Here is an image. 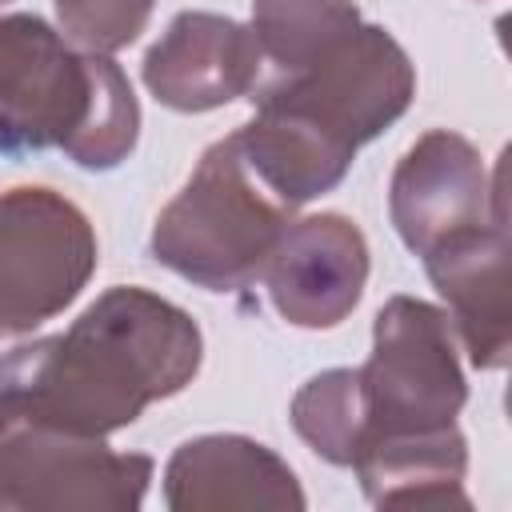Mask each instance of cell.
Listing matches in <instances>:
<instances>
[{
  "instance_id": "6da1fadb",
  "label": "cell",
  "mask_w": 512,
  "mask_h": 512,
  "mask_svg": "<svg viewBox=\"0 0 512 512\" xmlns=\"http://www.w3.org/2000/svg\"><path fill=\"white\" fill-rule=\"evenodd\" d=\"M204 360L196 320L148 288H108L64 332L16 348L0 364V392L36 416L112 436L148 404L192 384Z\"/></svg>"
},
{
  "instance_id": "30bf717a",
  "label": "cell",
  "mask_w": 512,
  "mask_h": 512,
  "mask_svg": "<svg viewBox=\"0 0 512 512\" xmlns=\"http://www.w3.org/2000/svg\"><path fill=\"white\" fill-rule=\"evenodd\" d=\"M260 56L252 28L232 16L180 12L144 56V84L172 112H212L256 84Z\"/></svg>"
},
{
  "instance_id": "7c38bea8",
  "label": "cell",
  "mask_w": 512,
  "mask_h": 512,
  "mask_svg": "<svg viewBox=\"0 0 512 512\" xmlns=\"http://www.w3.org/2000/svg\"><path fill=\"white\" fill-rule=\"evenodd\" d=\"M172 512H300L304 492L292 468L248 436H196L164 468Z\"/></svg>"
},
{
  "instance_id": "8fae6325",
  "label": "cell",
  "mask_w": 512,
  "mask_h": 512,
  "mask_svg": "<svg viewBox=\"0 0 512 512\" xmlns=\"http://www.w3.org/2000/svg\"><path fill=\"white\" fill-rule=\"evenodd\" d=\"M432 288L448 304V324L460 332L476 368H504L512 348V272L508 216L464 228L420 256Z\"/></svg>"
},
{
  "instance_id": "ba28073f",
  "label": "cell",
  "mask_w": 512,
  "mask_h": 512,
  "mask_svg": "<svg viewBox=\"0 0 512 512\" xmlns=\"http://www.w3.org/2000/svg\"><path fill=\"white\" fill-rule=\"evenodd\" d=\"M388 212L400 240L424 256L440 240L480 228L504 212V172L488 176L480 152L448 128L424 132L396 164Z\"/></svg>"
},
{
  "instance_id": "277c9868",
  "label": "cell",
  "mask_w": 512,
  "mask_h": 512,
  "mask_svg": "<svg viewBox=\"0 0 512 512\" xmlns=\"http://www.w3.org/2000/svg\"><path fill=\"white\" fill-rule=\"evenodd\" d=\"M284 204L244 160L240 136L216 140L152 228V256L208 292H240L264 276L284 228Z\"/></svg>"
},
{
  "instance_id": "5bb4252c",
  "label": "cell",
  "mask_w": 512,
  "mask_h": 512,
  "mask_svg": "<svg viewBox=\"0 0 512 512\" xmlns=\"http://www.w3.org/2000/svg\"><path fill=\"white\" fill-rule=\"evenodd\" d=\"M360 24L352 0H252V36L284 72L312 64Z\"/></svg>"
},
{
  "instance_id": "52a82bcc",
  "label": "cell",
  "mask_w": 512,
  "mask_h": 512,
  "mask_svg": "<svg viewBox=\"0 0 512 512\" xmlns=\"http://www.w3.org/2000/svg\"><path fill=\"white\" fill-rule=\"evenodd\" d=\"M96 232L60 192L20 184L0 196V340L60 316L96 272Z\"/></svg>"
},
{
  "instance_id": "8992f818",
  "label": "cell",
  "mask_w": 512,
  "mask_h": 512,
  "mask_svg": "<svg viewBox=\"0 0 512 512\" xmlns=\"http://www.w3.org/2000/svg\"><path fill=\"white\" fill-rule=\"evenodd\" d=\"M356 380L364 400L360 448L372 440L452 428L468 400L452 324L440 308L416 296H392L376 312L372 356L356 368Z\"/></svg>"
},
{
  "instance_id": "9a60e30c",
  "label": "cell",
  "mask_w": 512,
  "mask_h": 512,
  "mask_svg": "<svg viewBox=\"0 0 512 512\" xmlns=\"http://www.w3.org/2000/svg\"><path fill=\"white\" fill-rule=\"evenodd\" d=\"M296 436L336 468H352V456L364 436V400L356 368H332L312 376L292 396Z\"/></svg>"
},
{
  "instance_id": "4fadbf2b",
  "label": "cell",
  "mask_w": 512,
  "mask_h": 512,
  "mask_svg": "<svg viewBox=\"0 0 512 512\" xmlns=\"http://www.w3.org/2000/svg\"><path fill=\"white\" fill-rule=\"evenodd\" d=\"M352 468L376 508H472L464 496L468 444L456 424L420 436L372 440L356 452Z\"/></svg>"
},
{
  "instance_id": "e0dca14e",
  "label": "cell",
  "mask_w": 512,
  "mask_h": 512,
  "mask_svg": "<svg viewBox=\"0 0 512 512\" xmlns=\"http://www.w3.org/2000/svg\"><path fill=\"white\" fill-rule=\"evenodd\" d=\"M0 4H8V0H0Z\"/></svg>"
},
{
  "instance_id": "7a4b0ae2",
  "label": "cell",
  "mask_w": 512,
  "mask_h": 512,
  "mask_svg": "<svg viewBox=\"0 0 512 512\" xmlns=\"http://www.w3.org/2000/svg\"><path fill=\"white\" fill-rule=\"evenodd\" d=\"M416 96V68L392 32L352 28L312 64L284 72L236 132L252 172L292 208L332 192L356 148L396 124Z\"/></svg>"
},
{
  "instance_id": "3957f363",
  "label": "cell",
  "mask_w": 512,
  "mask_h": 512,
  "mask_svg": "<svg viewBox=\"0 0 512 512\" xmlns=\"http://www.w3.org/2000/svg\"><path fill=\"white\" fill-rule=\"evenodd\" d=\"M136 136L140 104L104 52H76L40 16H0V152L64 148L80 168L108 172Z\"/></svg>"
},
{
  "instance_id": "9c48e42d",
  "label": "cell",
  "mask_w": 512,
  "mask_h": 512,
  "mask_svg": "<svg viewBox=\"0 0 512 512\" xmlns=\"http://www.w3.org/2000/svg\"><path fill=\"white\" fill-rule=\"evenodd\" d=\"M276 312L296 328H336L364 296L368 244L364 232L340 216L320 212L292 220L264 268Z\"/></svg>"
},
{
  "instance_id": "5b68a950",
  "label": "cell",
  "mask_w": 512,
  "mask_h": 512,
  "mask_svg": "<svg viewBox=\"0 0 512 512\" xmlns=\"http://www.w3.org/2000/svg\"><path fill=\"white\" fill-rule=\"evenodd\" d=\"M152 456L112 452L0 392V512H136Z\"/></svg>"
},
{
  "instance_id": "2e32d148",
  "label": "cell",
  "mask_w": 512,
  "mask_h": 512,
  "mask_svg": "<svg viewBox=\"0 0 512 512\" xmlns=\"http://www.w3.org/2000/svg\"><path fill=\"white\" fill-rule=\"evenodd\" d=\"M152 8L156 0H56V20L72 44L108 56L148 28Z\"/></svg>"
}]
</instances>
